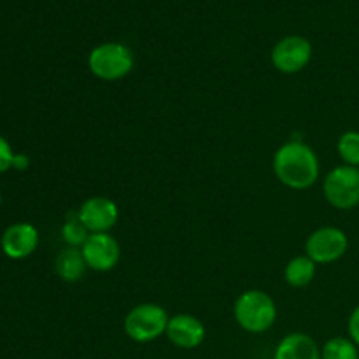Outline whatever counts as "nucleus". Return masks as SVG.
Instances as JSON below:
<instances>
[{
	"label": "nucleus",
	"instance_id": "f257e3e1",
	"mask_svg": "<svg viewBox=\"0 0 359 359\" xmlns=\"http://www.w3.org/2000/svg\"><path fill=\"white\" fill-rule=\"evenodd\" d=\"M273 174L280 184L294 191H304L318 182L321 163L309 144L302 140H290L283 144L273 154Z\"/></svg>",
	"mask_w": 359,
	"mask_h": 359
},
{
	"label": "nucleus",
	"instance_id": "f03ea898",
	"mask_svg": "<svg viewBox=\"0 0 359 359\" xmlns=\"http://www.w3.org/2000/svg\"><path fill=\"white\" fill-rule=\"evenodd\" d=\"M233 318L244 332L262 335L276 325L277 305L265 291L248 290L235 300Z\"/></svg>",
	"mask_w": 359,
	"mask_h": 359
},
{
	"label": "nucleus",
	"instance_id": "7ed1b4c3",
	"mask_svg": "<svg viewBox=\"0 0 359 359\" xmlns=\"http://www.w3.org/2000/svg\"><path fill=\"white\" fill-rule=\"evenodd\" d=\"M135 65V58L128 46L121 42H104L91 49L88 56L90 72L102 81H119L128 76Z\"/></svg>",
	"mask_w": 359,
	"mask_h": 359
},
{
	"label": "nucleus",
	"instance_id": "20e7f679",
	"mask_svg": "<svg viewBox=\"0 0 359 359\" xmlns=\"http://www.w3.org/2000/svg\"><path fill=\"white\" fill-rule=\"evenodd\" d=\"M170 316L158 304H140L126 314L123 328L126 337L137 344H149L167 333Z\"/></svg>",
	"mask_w": 359,
	"mask_h": 359
},
{
	"label": "nucleus",
	"instance_id": "39448f33",
	"mask_svg": "<svg viewBox=\"0 0 359 359\" xmlns=\"http://www.w3.org/2000/svg\"><path fill=\"white\" fill-rule=\"evenodd\" d=\"M326 202L339 210H351L359 205V168L340 165L323 181Z\"/></svg>",
	"mask_w": 359,
	"mask_h": 359
},
{
	"label": "nucleus",
	"instance_id": "423d86ee",
	"mask_svg": "<svg viewBox=\"0 0 359 359\" xmlns=\"http://www.w3.org/2000/svg\"><path fill=\"white\" fill-rule=\"evenodd\" d=\"M349 251V237L337 226H321L309 235L305 255L316 265H330L339 262Z\"/></svg>",
	"mask_w": 359,
	"mask_h": 359
},
{
	"label": "nucleus",
	"instance_id": "0eeeda50",
	"mask_svg": "<svg viewBox=\"0 0 359 359\" xmlns=\"http://www.w3.org/2000/svg\"><path fill=\"white\" fill-rule=\"evenodd\" d=\"M312 44L302 35H287L272 49V65L283 74H298L311 63Z\"/></svg>",
	"mask_w": 359,
	"mask_h": 359
},
{
	"label": "nucleus",
	"instance_id": "6e6552de",
	"mask_svg": "<svg viewBox=\"0 0 359 359\" xmlns=\"http://www.w3.org/2000/svg\"><path fill=\"white\" fill-rule=\"evenodd\" d=\"M77 216L90 233H109L118 223L119 209L107 196H91L77 209Z\"/></svg>",
	"mask_w": 359,
	"mask_h": 359
},
{
	"label": "nucleus",
	"instance_id": "1a4fd4ad",
	"mask_svg": "<svg viewBox=\"0 0 359 359\" xmlns=\"http://www.w3.org/2000/svg\"><path fill=\"white\" fill-rule=\"evenodd\" d=\"M88 269L95 272H109L114 269L121 256L118 241L111 233H91L81 248Z\"/></svg>",
	"mask_w": 359,
	"mask_h": 359
},
{
	"label": "nucleus",
	"instance_id": "9d476101",
	"mask_svg": "<svg viewBox=\"0 0 359 359\" xmlns=\"http://www.w3.org/2000/svg\"><path fill=\"white\" fill-rule=\"evenodd\" d=\"M167 339L172 346L179 349L191 351L203 344L207 337V330L198 318L191 314H175L172 316L167 326Z\"/></svg>",
	"mask_w": 359,
	"mask_h": 359
},
{
	"label": "nucleus",
	"instance_id": "9b49d317",
	"mask_svg": "<svg viewBox=\"0 0 359 359\" xmlns=\"http://www.w3.org/2000/svg\"><path fill=\"white\" fill-rule=\"evenodd\" d=\"M39 245V231L34 224L16 223L2 235V251L11 259H23L30 256Z\"/></svg>",
	"mask_w": 359,
	"mask_h": 359
},
{
	"label": "nucleus",
	"instance_id": "f8f14e48",
	"mask_svg": "<svg viewBox=\"0 0 359 359\" xmlns=\"http://www.w3.org/2000/svg\"><path fill=\"white\" fill-rule=\"evenodd\" d=\"M272 359H321V347L307 333H287L277 344Z\"/></svg>",
	"mask_w": 359,
	"mask_h": 359
},
{
	"label": "nucleus",
	"instance_id": "ddd939ff",
	"mask_svg": "<svg viewBox=\"0 0 359 359\" xmlns=\"http://www.w3.org/2000/svg\"><path fill=\"white\" fill-rule=\"evenodd\" d=\"M86 269L88 266L83 258V252L77 248L62 249L55 259L56 273L65 283H77V280H81Z\"/></svg>",
	"mask_w": 359,
	"mask_h": 359
},
{
	"label": "nucleus",
	"instance_id": "4468645a",
	"mask_svg": "<svg viewBox=\"0 0 359 359\" xmlns=\"http://www.w3.org/2000/svg\"><path fill=\"white\" fill-rule=\"evenodd\" d=\"M316 269H318V265L307 255L294 256L287 262L286 269H284V279L290 286L305 287L314 280Z\"/></svg>",
	"mask_w": 359,
	"mask_h": 359
},
{
	"label": "nucleus",
	"instance_id": "2eb2a0df",
	"mask_svg": "<svg viewBox=\"0 0 359 359\" xmlns=\"http://www.w3.org/2000/svg\"><path fill=\"white\" fill-rule=\"evenodd\" d=\"M321 359H359V347L349 337H333L321 347Z\"/></svg>",
	"mask_w": 359,
	"mask_h": 359
},
{
	"label": "nucleus",
	"instance_id": "dca6fc26",
	"mask_svg": "<svg viewBox=\"0 0 359 359\" xmlns=\"http://www.w3.org/2000/svg\"><path fill=\"white\" fill-rule=\"evenodd\" d=\"M90 231L86 230L83 223H81L77 212H72L62 226V238L67 244V248H77L81 249L84 245V242L90 237Z\"/></svg>",
	"mask_w": 359,
	"mask_h": 359
},
{
	"label": "nucleus",
	"instance_id": "f3484780",
	"mask_svg": "<svg viewBox=\"0 0 359 359\" xmlns=\"http://www.w3.org/2000/svg\"><path fill=\"white\" fill-rule=\"evenodd\" d=\"M337 153L344 165L359 168V132L349 130V132L342 133L337 142Z\"/></svg>",
	"mask_w": 359,
	"mask_h": 359
},
{
	"label": "nucleus",
	"instance_id": "a211bd4d",
	"mask_svg": "<svg viewBox=\"0 0 359 359\" xmlns=\"http://www.w3.org/2000/svg\"><path fill=\"white\" fill-rule=\"evenodd\" d=\"M14 153L11 149L9 142L4 137H0V172H6L13 167Z\"/></svg>",
	"mask_w": 359,
	"mask_h": 359
},
{
	"label": "nucleus",
	"instance_id": "6ab92c4d",
	"mask_svg": "<svg viewBox=\"0 0 359 359\" xmlns=\"http://www.w3.org/2000/svg\"><path fill=\"white\" fill-rule=\"evenodd\" d=\"M347 333H349V339L359 347V305L351 312L349 321H347Z\"/></svg>",
	"mask_w": 359,
	"mask_h": 359
},
{
	"label": "nucleus",
	"instance_id": "aec40b11",
	"mask_svg": "<svg viewBox=\"0 0 359 359\" xmlns=\"http://www.w3.org/2000/svg\"><path fill=\"white\" fill-rule=\"evenodd\" d=\"M28 165H30V160H28L27 154H14L13 167L16 168V170H27Z\"/></svg>",
	"mask_w": 359,
	"mask_h": 359
}]
</instances>
